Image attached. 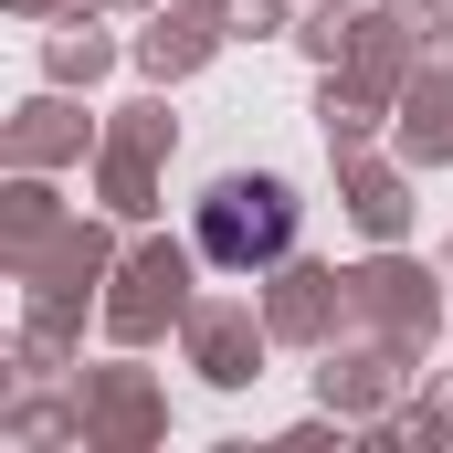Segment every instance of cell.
I'll list each match as a JSON object with an SVG mask.
<instances>
[{
  "instance_id": "cell-1",
  "label": "cell",
  "mask_w": 453,
  "mask_h": 453,
  "mask_svg": "<svg viewBox=\"0 0 453 453\" xmlns=\"http://www.w3.org/2000/svg\"><path fill=\"white\" fill-rule=\"evenodd\" d=\"M296 242V190L285 180H222L201 201V253L211 264H274Z\"/></svg>"
}]
</instances>
